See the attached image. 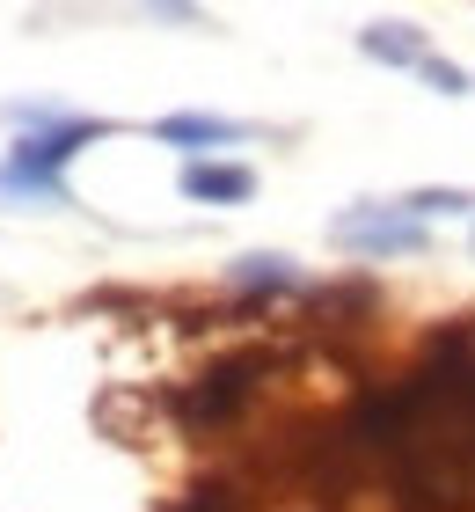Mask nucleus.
Listing matches in <instances>:
<instances>
[{
  "mask_svg": "<svg viewBox=\"0 0 475 512\" xmlns=\"http://www.w3.org/2000/svg\"><path fill=\"white\" fill-rule=\"evenodd\" d=\"M373 447L395 461L402 498L424 512H468L475 505V344H446V352L366 403Z\"/></svg>",
  "mask_w": 475,
  "mask_h": 512,
  "instance_id": "nucleus-1",
  "label": "nucleus"
},
{
  "mask_svg": "<svg viewBox=\"0 0 475 512\" xmlns=\"http://www.w3.org/2000/svg\"><path fill=\"white\" fill-rule=\"evenodd\" d=\"M103 132H110L103 118H74V125H52V132H30V139L8 154L0 183H8V191H37V198H66L59 161L74 154V147H88V139H103Z\"/></svg>",
  "mask_w": 475,
  "mask_h": 512,
  "instance_id": "nucleus-2",
  "label": "nucleus"
},
{
  "mask_svg": "<svg viewBox=\"0 0 475 512\" xmlns=\"http://www.w3.org/2000/svg\"><path fill=\"white\" fill-rule=\"evenodd\" d=\"M329 242L337 249H366V256H410L424 249V227L410 213H380V205H359V213L329 220Z\"/></svg>",
  "mask_w": 475,
  "mask_h": 512,
  "instance_id": "nucleus-3",
  "label": "nucleus"
},
{
  "mask_svg": "<svg viewBox=\"0 0 475 512\" xmlns=\"http://www.w3.org/2000/svg\"><path fill=\"white\" fill-rule=\"evenodd\" d=\"M256 366H264L256 352H242V359H220V366L205 374V388L190 395L183 410H190V417H205V425H220V417H234V410H242V395H249V374H256Z\"/></svg>",
  "mask_w": 475,
  "mask_h": 512,
  "instance_id": "nucleus-4",
  "label": "nucleus"
},
{
  "mask_svg": "<svg viewBox=\"0 0 475 512\" xmlns=\"http://www.w3.org/2000/svg\"><path fill=\"white\" fill-rule=\"evenodd\" d=\"M256 191V176L242 161H190L183 169V198H205V205H242Z\"/></svg>",
  "mask_w": 475,
  "mask_h": 512,
  "instance_id": "nucleus-5",
  "label": "nucleus"
},
{
  "mask_svg": "<svg viewBox=\"0 0 475 512\" xmlns=\"http://www.w3.org/2000/svg\"><path fill=\"white\" fill-rule=\"evenodd\" d=\"M154 139H183V147H227V139H242V125H234V118H198V110H190V118H161Z\"/></svg>",
  "mask_w": 475,
  "mask_h": 512,
  "instance_id": "nucleus-6",
  "label": "nucleus"
},
{
  "mask_svg": "<svg viewBox=\"0 0 475 512\" xmlns=\"http://www.w3.org/2000/svg\"><path fill=\"white\" fill-rule=\"evenodd\" d=\"M373 59H388V66H410L417 59V37H410V22H373V30L359 37Z\"/></svg>",
  "mask_w": 475,
  "mask_h": 512,
  "instance_id": "nucleus-7",
  "label": "nucleus"
},
{
  "mask_svg": "<svg viewBox=\"0 0 475 512\" xmlns=\"http://www.w3.org/2000/svg\"><path fill=\"white\" fill-rule=\"evenodd\" d=\"M234 286H293V271H285V256H242Z\"/></svg>",
  "mask_w": 475,
  "mask_h": 512,
  "instance_id": "nucleus-8",
  "label": "nucleus"
},
{
  "mask_svg": "<svg viewBox=\"0 0 475 512\" xmlns=\"http://www.w3.org/2000/svg\"><path fill=\"white\" fill-rule=\"evenodd\" d=\"M468 191H410V198H402V213H410V220H424V213H468Z\"/></svg>",
  "mask_w": 475,
  "mask_h": 512,
  "instance_id": "nucleus-9",
  "label": "nucleus"
},
{
  "mask_svg": "<svg viewBox=\"0 0 475 512\" xmlns=\"http://www.w3.org/2000/svg\"><path fill=\"white\" fill-rule=\"evenodd\" d=\"M424 81H432L439 96H461V88H468V74H461L454 59H424Z\"/></svg>",
  "mask_w": 475,
  "mask_h": 512,
  "instance_id": "nucleus-10",
  "label": "nucleus"
}]
</instances>
